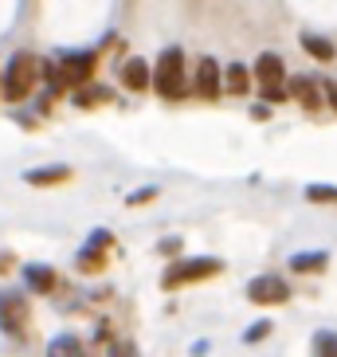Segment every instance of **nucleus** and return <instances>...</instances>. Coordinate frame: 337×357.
Listing matches in <instances>:
<instances>
[{"label":"nucleus","mask_w":337,"mask_h":357,"mask_svg":"<svg viewBox=\"0 0 337 357\" xmlns=\"http://www.w3.org/2000/svg\"><path fill=\"white\" fill-rule=\"evenodd\" d=\"M286 95H295L306 110H318V106H322V91H318V83H314V79H306V75H298L295 91H286Z\"/></svg>","instance_id":"ddd939ff"},{"label":"nucleus","mask_w":337,"mask_h":357,"mask_svg":"<svg viewBox=\"0 0 337 357\" xmlns=\"http://www.w3.org/2000/svg\"><path fill=\"white\" fill-rule=\"evenodd\" d=\"M149 86H157L161 98H180L189 91V86H185V55H180L177 47L161 52L157 67L149 71Z\"/></svg>","instance_id":"f03ea898"},{"label":"nucleus","mask_w":337,"mask_h":357,"mask_svg":"<svg viewBox=\"0 0 337 357\" xmlns=\"http://www.w3.org/2000/svg\"><path fill=\"white\" fill-rule=\"evenodd\" d=\"M192 83H196V95L201 98H220V67L212 55H201V63H196V75H192Z\"/></svg>","instance_id":"6e6552de"},{"label":"nucleus","mask_w":337,"mask_h":357,"mask_svg":"<svg viewBox=\"0 0 337 357\" xmlns=\"http://www.w3.org/2000/svg\"><path fill=\"white\" fill-rule=\"evenodd\" d=\"M180 252V240H165L161 243V255H177Z\"/></svg>","instance_id":"5701e85b"},{"label":"nucleus","mask_w":337,"mask_h":357,"mask_svg":"<svg viewBox=\"0 0 337 357\" xmlns=\"http://www.w3.org/2000/svg\"><path fill=\"white\" fill-rule=\"evenodd\" d=\"M24 326H28V298H24V291L4 287L0 291V330L12 337H20Z\"/></svg>","instance_id":"423d86ee"},{"label":"nucleus","mask_w":337,"mask_h":357,"mask_svg":"<svg viewBox=\"0 0 337 357\" xmlns=\"http://www.w3.org/2000/svg\"><path fill=\"white\" fill-rule=\"evenodd\" d=\"M314 354L318 357H337V334L334 330H318L314 334Z\"/></svg>","instance_id":"6ab92c4d"},{"label":"nucleus","mask_w":337,"mask_h":357,"mask_svg":"<svg viewBox=\"0 0 337 357\" xmlns=\"http://www.w3.org/2000/svg\"><path fill=\"white\" fill-rule=\"evenodd\" d=\"M24 283L32 287V291L47 294L55 287V267H47V263H28L24 267Z\"/></svg>","instance_id":"f8f14e48"},{"label":"nucleus","mask_w":337,"mask_h":357,"mask_svg":"<svg viewBox=\"0 0 337 357\" xmlns=\"http://www.w3.org/2000/svg\"><path fill=\"white\" fill-rule=\"evenodd\" d=\"M326 263H329L326 252H298V255H290V271H295V275L326 271Z\"/></svg>","instance_id":"4468645a"},{"label":"nucleus","mask_w":337,"mask_h":357,"mask_svg":"<svg viewBox=\"0 0 337 357\" xmlns=\"http://www.w3.org/2000/svg\"><path fill=\"white\" fill-rule=\"evenodd\" d=\"M267 334H271V322H267V318H263V322H255L251 330L243 334V342H247V346H255V342H263Z\"/></svg>","instance_id":"412c9836"},{"label":"nucleus","mask_w":337,"mask_h":357,"mask_svg":"<svg viewBox=\"0 0 337 357\" xmlns=\"http://www.w3.org/2000/svg\"><path fill=\"white\" fill-rule=\"evenodd\" d=\"M47 357H83V346H79L71 334H59V337H52Z\"/></svg>","instance_id":"a211bd4d"},{"label":"nucleus","mask_w":337,"mask_h":357,"mask_svg":"<svg viewBox=\"0 0 337 357\" xmlns=\"http://www.w3.org/2000/svg\"><path fill=\"white\" fill-rule=\"evenodd\" d=\"M255 83H259V91H263L271 102H283L286 98V67H283V59L274 52H263L259 59H255Z\"/></svg>","instance_id":"39448f33"},{"label":"nucleus","mask_w":337,"mask_h":357,"mask_svg":"<svg viewBox=\"0 0 337 357\" xmlns=\"http://www.w3.org/2000/svg\"><path fill=\"white\" fill-rule=\"evenodd\" d=\"M302 47H306V55H314V59H322V63H329L334 59V43L326 40V36H314V32H302Z\"/></svg>","instance_id":"dca6fc26"},{"label":"nucleus","mask_w":337,"mask_h":357,"mask_svg":"<svg viewBox=\"0 0 337 357\" xmlns=\"http://www.w3.org/2000/svg\"><path fill=\"white\" fill-rule=\"evenodd\" d=\"M224 271V259H216V255H201V259H180L177 267H168L165 279H161V287H185V283H196V279H212V275Z\"/></svg>","instance_id":"20e7f679"},{"label":"nucleus","mask_w":337,"mask_h":357,"mask_svg":"<svg viewBox=\"0 0 337 357\" xmlns=\"http://www.w3.org/2000/svg\"><path fill=\"white\" fill-rule=\"evenodd\" d=\"M110 240H114V236H110V231H91V240H86V248L83 252H79V267H83V271H98V267H102V255H106V248H110Z\"/></svg>","instance_id":"1a4fd4ad"},{"label":"nucleus","mask_w":337,"mask_h":357,"mask_svg":"<svg viewBox=\"0 0 337 357\" xmlns=\"http://www.w3.org/2000/svg\"><path fill=\"white\" fill-rule=\"evenodd\" d=\"M36 79H40V59L32 52H16L8 59V71H4V83H0V95L8 102H24L32 95Z\"/></svg>","instance_id":"f257e3e1"},{"label":"nucleus","mask_w":337,"mask_h":357,"mask_svg":"<svg viewBox=\"0 0 337 357\" xmlns=\"http://www.w3.org/2000/svg\"><path fill=\"white\" fill-rule=\"evenodd\" d=\"M306 200H314V204H337V189L334 185H310Z\"/></svg>","instance_id":"aec40b11"},{"label":"nucleus","mask_w":337,"mask_h":357,"mask_svg":"<svg viewBox=\"0 0 337 357\" xmlns=\"http://www.w3.org/2000/svg\"><path fill=\"white\" fill-rule=\"evenodd\" d=\"M110 98V91L106 86H98V83H83V86H75V106H98V102H106Z\"/></svg>","instance_id":"f3484780"},{"label":"nucleus","mask_w":337,"mask_h":357,"mask_svg":"<svg viewBox=\"0 0 337 357\" xmlns=\"http://www.w3.org/2000/svg\"><path fill=\"white\" fill-rule=\"evenodd\" d=\"M95 63H98L95 52H67V55H59V67H55V71H47V75L55 79V91H67V86L91 83Z\"/></svg>","instance_id":"7ed1b4c3"},{"label":"nucleus","mask_w":337,"mask_h":357,"mask_svg":"<svg viewBox=\"0 0 337 357\" xmlns=\"http://www.w3.org/2000/svg\"><path fill=\"white\" fill-rule=\"evenodd\" d=\"M122 86H130V91H146L149 86V63L146 59H130V63L122 67Z\"/></svg>","instance_id":"2eb2a0df"},{"label":"nucleus","mask_w":337,"mask_h":357,"mask_svg":"<svg viewBox=\"0 0 337 357\" xmlns=\"http://www.w3.org/2000/svg\"><path fill=\"white\" fill-rule=\"evenodd\" d=\"M12 267V252H0V271H8Z\"/></svg>","instance_id":"393cba45"},{"label":"nucleus","mask_w":337,"mask_h":357,"mask_svg":"<svg viewBox=\"0 0 337 357\" xmlns=\"http://www.w3.org/2000/svg\"><path fill=\"white\" fill-rule=\"evenodd\" d=\"M251 118H259V122H267V118H271V110H267V106L259 102V106H255V110H251Z\"/></svg>","instance_id":"b1692460"},{"label":"nucleus","mask_w":337,"mask_h":357,"mask_svg":"<svg viewBox=\"0 0 337 357\" xmlns=\"http://www.w3.org/2000/svg\"><path fill=\"white\" fill-rule=\"evenodd\" d=\"M329 106H334V110H337V83L329 86Z\"/></svg>","instance_id":"a878e982"},{"label":"nucleus","mask_w":337,"mask_h":357,"mask_svg":"<svg viewBox=\"0 0 337 357\" xmlns=\"http://www.w3.org/2000/svg\"><path fill=\"white\" fill-rule=\"evenodd\" d=\"M247 298L255 306H279L290 298V283H286L283 275H259V279L247 283Z\"/></svg>","instance_id":"0eeeda50"},{"label":"nucleus","mask_w":337,"mask_h":357,"mask_svg":"<svg viewBox=\"0 0 337 357\" xmlns=\"http://www.w3.org/2000/svg\"><path fill=\"white\" fill-rule=\"evenodd\" d=\"M110 357H137V349L130 346V342H118V346L110 349Z\"/></svg>","instance_id":"4be33fe9"},{"label":"nucleus","mask_w":337,"mask_h":357,"mask_svg":"<svg viewBox=\"0 0 337 357\" xmlns=\"http://www.w3.org/2000/svg\"><path fill=\"white\" fill-rule=\"evenodd\" d=\"M24 181H28V185H36V189H43V185H63V181H71V169H67V165L28 169V173H24Z\"/></svg>","instance_id":"9d476101"},{"label":"nucleus","mask_w":337,"mask_h":357,"mask_svg":"<svg viewBox=\"0 0 337 357\" xmlns=\"http://www.w3.org/2000/svg\"><path fill=\"white\" fill-rule=\"evenodd\" d=\"M220 86L232 91V95H247V91H251V71H247L243 63H228L224 75H220Z\"/></svg>","instance_id":"9b49d317"}]
</instances>
